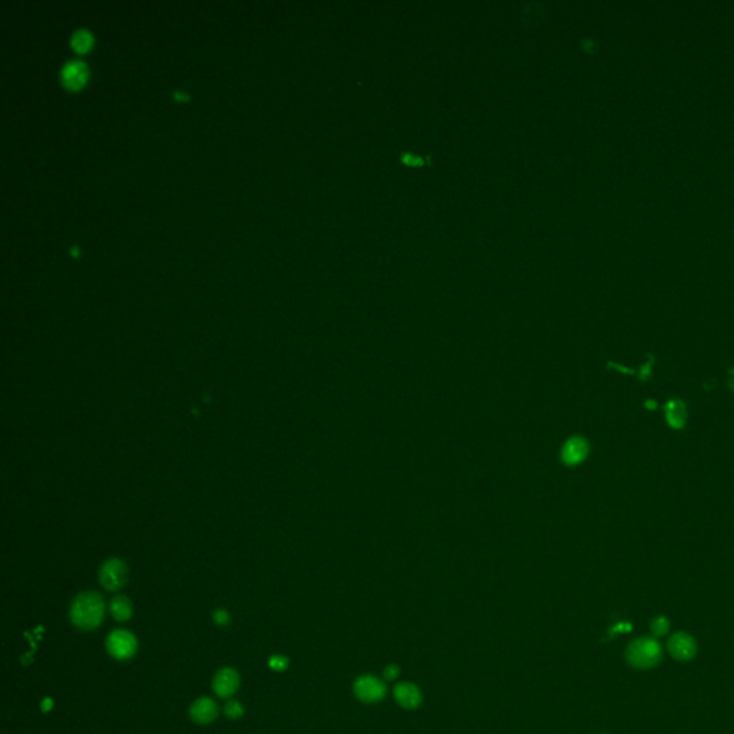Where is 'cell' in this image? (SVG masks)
Wrapping results in <instances>:
<instances>
[{
	"label": "cell",
	"mask_w": 734,
	"mask_h": 734,
	"mask_svg": "<svg viewBox=\"0 0 734 734\" xmlns=\"http://www.w3.org/2000/svg\"><path fill=\"white\" fill-rule=\"evenodd\" d=\"M105 615V602L98 593H82L71 605V621L81 630L89 631L99 627Z\"/></svg>",
	"instance_id": "1"
},
{
	"label": "cell",
	"mask_w": 734,
	"mask_h": 734,
	"mask_svg": "<svg viewBox=\"0 0 734 734\" xmlns=\"http://www.w3.org/2000/svg\"><path fill=\"white\" fill-rule=\"evenodd\" d=\"M661 658V647L654 639H639L627 648V660L633 667L651 668Z\"/></svg>",
	"instance_id": "2"
},
{
	"label": "cell",
	"mask_w": 734,
	"mask_h": 734,
	"mask_svg": "<svg viewBox=\"0 0 734 734\" xmlns=\"http://www.w3.org/2000/svg\"><path fill=\"white\" fill-rule=\"evenodd\" d=\"M588 456H590V443L581 435L569 436L564 442V445L559 450V460L566 467H575V466L583 465Z\"/></svg>",
	"instance_id": "3"
},
{
	"label": "cell",
	"mask_w": 734,
	"mask_h": 734,
	"mask_svg": "<svg viewBox=\"0 0 734 734\" xmlns=\"http://www.w3.org/2000/svg\"><path fill=\"white\" fill-rule=\"evenodd\" d=\"M99 580L105 590L118 591L128 581V568L121 559L112 558L102 565Z\"/></svg>",
	"instance_id": "4"
},
{
	"label": "cell",
	"mask_w": 734,
	"mask_h": 734,
	"mask_svg": "<svg viewBox=\"0 0 734 734\" xmlns=\"http://www.w3.org/2000/svg\"><path fill=\"white\" fill-rule=\"evenodd\" d=\"M107 648H108V653L114 658L124 661V660L131 658L136 653L138 643H136V639L129 631L117 630L110 634V637L107 640Z\"/></svg>",
	"instance_id": "5"
},
{
	"label": "cell",
	"mask_w": 734,
	"mask_h": 734,
	"mask_svg": "<svg viewBox=\"0 0 734 734\" xmlns=\"http://www.w3.org/2000/svg\"><path fill=\"white\" fill-rule=\"evenodd\" d=\"M354 694L363 703H376L385 697L386 687L376 677L364 675L356 681Z\"/></svg>",
	"instance_id": "6"
},
{
	"label": "cell",
	"mask_w": 734,
	"mask_h": 734,
	"mask_svg": "<svg viewBox=\"0 0 734 734\" xmlns=\"http://www.w3.org/2000/svg\"><path fill=\"white\" fill-rule=\"evenodd\" d=\"M667 650L674 658L680 661H687L696 656L697 646L693 637H690L689 634L677 633L672 637H670L667 643Z\"/></svg>",
	"instance_id": "7"
},
{
	"label": "cell",
	"mask_w": 734,
	"mask_h": 734,
	"mask_svg": "<svg viewBox=\"0 0 734 734\" xmlns=\"http://www.w3.org/2000/svg\"><path fill=\"white\" fill-rule=\"evenodd\" d=\"M214 692L219 697H230L233 696L238 687H240V675L233 668H223L220 670L213 681Z\"/></svg>",
	"instance_id": "8"
},
{
	"label": "cell",
	"mask_w": 734,
	"mask_h": 734,
	"mask_svg": "<svg viewBox=\"0 0 734 734\" xmlns=\"http://www.w3.org/2000/svg\"><path fill=\"white\" fill-rule=\"evenodd\" d=\"M191 718L198 723V724H208L216 720V717L219 716V706L216 704L214 700L208 699V697H202V699H198L191 710Z\"/></svg>",
	"instance_id": "9"
},
{
	"label": "cell",
	"mask_w": 734,
	"mask_h": 734,
	"mask_svg": "<svg viewBox=\"0 0 734 734\" xmlns=\"http://www.w3.org/2000/svg\"><path fill=\"white\" fill-rule=\"evenodd\" d=\"M61 76H62L64 83L68 88L75 89L83 83V81L86 78V68L81 61L72 59L64 65V68L61 71Z\"/></svg>",
	"instance_id": "10"
},
{
	"label": "cell",
	"mask_w": 734,
	"mask_h": 734,
	"mask_svg": "<svg viewBox=\"0 0 734 734\" xmlns=\"http://www.w3.org/2000/svg\"><path fill=\"white\" fill-rule=\"evenodd\" d=\"M396 701L404 709H416L422 701V694L412 683H400L395 687Z\"/></svg>",
	"instance_id": "11"
},
{
	"label": "cell",
	"mask_w": 734,
	"mask_h": 734,
	"mask_svg": "<svg viewBox=\"0 0 734 734\" xmlns=\"http://www.w3.org/2000/svg\"><path fill=\"white\" fill-rule=\"evenodd\" d=\"M686 417H687V410H686V406L683 402L674 399L667 403L665 419L671 428H674V429L683 428L686 424Z\"/></svg>",
	"instance_id": "12"
},
{
	"label": "cell",
	"mask_w": 734,
	"mask_h": 734,
	"mask_svg": "<svg viewBox=\"0 0 734 734\" xmlns=\"http://www.w3.org/2000/svg\"><path fill=\"white\" fill-rule=\"evenodd\" d=\"M111 612L115 619L128 621L132 617V604L127 597L118 595L111 601Z\"/></svg>",
	"instance_id": "13"
},
{
	"label": "cell",
	"mask_w": 734,
	"mask_h": 734,
	"mask_svg": "<svg viewBox=\"0 0 734 734\" xmlns=\"http://www.w3.org/2000/svg\"><path fill=\"white\" fill-rule=\"evenodd\" d=\"M91 40H92L91 33H89L88 30H85V29H78V30L72 35V37H71V43H72L74 49L78 50V52H83V50H86L88 46H89V43H91Z\"/></svg>",
	"instance_id": "14"
},
{
	"label": "cell",
	"mask_w": 734,
	"mask_h": 734,
	"mask_svg": "<svg viewBox=\"0 0 734 734\" xmlns=\"http://www.w3.org/2000/svg\"><path fill=\"white\" fill-rule=\"evenodd\" d=\"M668 628H670V622L665 617H658L651 624V630H653L654 636H657V637L664 636L668 631Z\"/></svg>",
	"instance_id": "15"
},
{
	"label": "cell",
	"mask_w": 734,
	"mask_h": 734,
	"mask_svg": "<svg viewBox=\"0 0 734 734\" xmlns=\"http://www.w3.org/2000/svg\"><path fill=\"white\" fill-rule=\"evenodd\" d=\"M224 711H226V716H227L228 718H233V720H234V718H238V717L243 716L244 709H243V706H241L238 701L231 700V701H228V703L226 704Z\"/></svg>",
	"instance_id": "16"
},
{
	"label": "cell",
	"mask_w": 734,
	"mask_h": 734,
	"mask_svg": "<svg viewBox=\"0 0 734 734\" xmlns=\"http://www.w3.org/2000/svg\"><path fill=\"white\" fill-rule=\"evenodd\" d=\"M269 665H270L273 670H276V671H283V670L287 668V665H289V660L284 658V657H280V656H274V657L270 658Z\"/></svg>",
	"instance_id": "17"
},
{
	"label": "cell",
	"mask_w": 734,
	"mask_h": 734,
	"mask_svg": "<svg viewBox=\"0 0 734 734\" xmlns=\"http://www.w3.org/2000/svg\"><path fill=\"white\" fill-rule=\"evenodd\" d=\"M214 622L217 625H227L230 622V615L224 610H219L214 612Z\"/></svg>",
	"instance_id": "18"
},
{
	"label": "cell",
	"mask_w": 734,
	"mask_h": 734,
	"mask_svg": "<svg viewBox=\"0 0 734 734\" xmlns=\"http://www.w3.org/2000/svg\"><path fill=\"white\" fill-rule=\"evenodd\" d=\"M397 674H399V668L396 665H388L385 668V675L388 680H393L395 677H397Z\"/></svg>",
	"instance_id": "19"
},
{
	"label": "cell",
	"mask_w": 734,
	"mask_h": 734,
	"mask_svg": "<svg viewBox=\"0 0 734 734\" xmlns=\"http://www.w3.org/2000/svg\"><path fill=\"white\" fill-rule=\"evenodd\" d=\"M52 706H54V703H52V700H50V699H45V700L42 701V710H43L45 713L50 711Z\"/></svg>",
	"instance_id": "20"
},
{
	"label": "cell",
	"mask_w": 734,
	"mask_h": 734,
	"mask_svg": "<svg viewBox=\"0 0 734 734\" xmlns=\"http://www.w3.org/2000/svg\"><path fill=\"white\" fill-rule=\"evenodd\" d=\"M175 96H177V98H185V95H182V93H180V92H175Z\"/></svg>",
	"instance_id": "21"
}]
</instances>
